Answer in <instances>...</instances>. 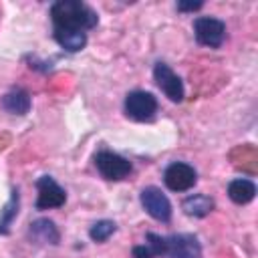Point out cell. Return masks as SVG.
I'll return each instance as SVG.
<instances>
[{
  "label": "cell",
  "mask_w": 258,
  "mask_h": 258,
  "mask_svg": "<svg viewBox=\"0 0 258 258\" xmlns=\"http://www.w3.org/2000/svg\"><path fill=\"white\" fill-rule=\"evenodd\" d=\"M36 189H38V198H36V208L38 210L60 208L67 202V191L50 175H40L36 179Z\"/></svg>",
  "instance_id": "cell-8"
},
{
  "label": "cell",
  "mask_w": 258,
  "mask_h": 258,
  "mask_svg": "<svg viewBox=\"0 0 258 258\" xmlns=\"http://www.w3.org/2000/svg\"><path fill=\"white\" fill-rule=\"evenodd\" d=\"M228 196H230V200L234 202V204H248V202H252L254 200V196H256V185H254V181H250V179H244V177H238V179H232L230 183H228Z\"/></svg>",
  "instance_id": "cell-12"
},
{
  "label": "cell",
  "mask_w": 258,
  "mask_h": 258,
  "mask_svg": "<svg viewBox=\"0 0 258 258\" xmlns=\"http://www.w3.org/2000/svg\"><path fill=\"white\" fill-rule=\"evenodd\" d=\"M139 200H141L143 210L153 220H157V222H169L171 220V204L159 187H153V185L143 187L139 194Z\"/></svg>",
  "instance_id": "cell-6"
},
{
  "label": "cell",
  "mask_w": 258,
  "mask_h": 258,
  "mask_svg": "<svg viewBox=\"0 0 258 258\" xmlns=\"http://www.w3.org/2000/svg\"><path fill=\"white\" fill-rule=\"evenodd\" d=\"M95 165H97L99 173L105 179H111V181L125 179L133 169L129 159H125V157H121L119 153H113V151H99L95 155Z\"/></svg>",
  "instance_id": "cell-5"
},
{
  "label": "cell",
  "mask_w": 258,
  "mask_h": 258,
  "mask_svg": "<svg viewBox=\"0 0 258 258\" xmlns=\"http://www.w3.org/2000/svg\"><path fill=\"white\" fill-rule=\"evenodd\" d=\"M50 18L54 30H77L85 32L97 26L99 16L97 12L77 0H58L50 6Z\"/></svg>",
  "instance_id": "cell-1"
},
{
  "label": "cell",
  "mask_w": 258,
  "mask_h": 258,
  "mask_svg": "<svg viewBox=\"0 0 258 258\" xmlns=\"http://www.w3.org/2000/svg\"><path fill=\"white\" fill-rule=\"evenodd\" d=\"M54 40L69 52H79L87 44V32L77 30H54Z\"/></svg>",
  "instance_id": "cell-14"
},
{
  "label": "cell",
  "mask_w": 258,
  "mask_h": 258,
  "mask_svg": "<svg viewBox=\"0 0 258 258\" xmlns=\"http://www.w3.org/2000/svg\"><path fill=\"white\" fill-rule=\"evenodd\" d=\"M163 181L171 191H187L196 185L198 173L189 163L183 161H173L165 167L163 171Z\"/></svg>",
  "instance_id": "cell-7"
},
{
  "label": "cell",
  "mask_w": 258,
  "mask_h": 258,
  "mask_svg": "<svg viewBox=\"0 0 258 258\" xmlns=\"http://www.w3.org/2000/svg\"><path fill=\"white\" fill-rule=\"evenodd\" d=\"M153 79H155L157 87L165 93V97L169 101H173V103H181L183 101V95H185L183 83H181V79L165 62H155V67H153Z\"/></svg>",
  "instance_id": "cell-9"
},
{
  "label": "cell",
  "mask_w": 258,
  "mask_h": 258,
  "mask_svg": "<svg viewBox=\"0 0 258 258\" xmlns=\"http://www.w3.org/2000/svg\"><path fill=\"white\" fill-rule=\"evenodd\" d=\"M147 246L151 248L153 256H167V258H202V246L196 236L191 234H171L159 236L149 232L145 236Z\"/></svg>",
  "instance_id": "cell-2"
},
{
  "label": "cell",
  "mask_w": 258,
  "mask_h": 258,
  "mask_svg": "<svg viewBox=\"0 0 258 258\" xmlns=\"http://www.w3.org/2000/svg\"><path fill=\"white\" fill-rule=\"evenodd\" d=\"M202 6H204V2H177L179 12H194V10H200Z\"/></svg>",
  "instance_id": "cell-18"
},
{
  "label": "cell",
  "mask_w": 258,
  "mask_h": 258,
  "mask_svg": "<svg viewBox=\"0 0 258 258\" xmlns=\"http://www.w3.org/2000/svg\"><path fill=\"white\" fill-rule=\"evenodd\" d=\"M196 40L210 48H220L226 38V24L214 16H200L194 20Z\"/></svg>",
  "instance_id": "cell-4"
},
{
  "label": "cell",
  "mask_w": 258,
  "mask_h": 258,
  "mask_svg": "<svg viewBox=\"0 0 258 258\" xmlns=\"http://www.w3.org/2000/svg\"><path fill=\"white\" fill-rule=\"evenodd\" d=\"M133 258H155V256H153L151 248L147 244H143V246H135L133 248Z\"/></svg>",
  "instance_id": "cell-17"
},
{
  "label": "cell",
  "mask_w": 258,
  "mask_h": 258,
  "mask_svg": "<svg viewBox=\"0 0 258 258\" xmlns=\"http://www.w3.org/2000/svg\"><path fill=\"white\" fill-rule=\"evenodd\" d=\"M30 103H32V101H30L28 91H24V89H20V87L8 91V93L2 97V107H4L8 113H12V115H26V113L30 111Z\"/></svg>",
  "instance_id": "cell-11"
},
{
  "label": "cell",
  "mask_w": 258,
  "mask_h": 258,
  "mask_svg": "<svg viewBox=\"0 0 258 258\" xmlns=\"http://www.w3.org/2000/svg\"><path fill=\"white\" fill-rule=\"evenodd\" d=\"M181 208H183V212H185L187 216L204 218V216H208V214L214 210V200L208 198L206 194H194V196H189V198L183 200Z\"/></svg>",
  "instance_id": "cell-13"
},
{
  "label": "cell",
  "mask_w": 258,
  "mask_h": 258,
  "mask_svg": "<svg viewBox=\"0 0 258 258\" xmlns=\"http://www.w3.org/2000/svg\"><path fill=\"white\" fill-rule=\"evenodd\" d=\"M157 113V99L147 91H131L125 97V115L133 121H151Z\"/></svg>",
  "instance_id": "cell-3"
},
{
  "label": "cell",
  "mask_w": 258,
  "mask_h": 258,
  "mask_svg": "<svg viewBox=\"0 0 258 258\" xmlns=\"http://www.w3.org/2000/svg\"><path fill=\"white\" fill-rule=\"evenodd\" d=\"M115 230H117L115 222H111V220H99V222H95L91 226L89 236H91L93 242H105V240H109L115 234Z\"/></svg>",
  "instance_id": "cell-16"
},
{
  "label": "cell",
  "mask_w": 258,
  "mask_h": 258,
  "mask_svg": "<svg viewBox=\"0 0 258 258\" xmlns=\"http://www.w3.org/2000/svg\"><path fill=\"white\" fill-rule=\"evenodd\" d=\"M18 208H20V196H18V189L12 187L8 202H6L4 208L0 210V234H2V236L10 232L12 220L18 216Z\"/></svg>",
  "instance_id": "cell-15"
},
{
  "label": "cell",
  "mask_w": 258,
  "mask_h": 258,
  "mask_svg": "<svg viewBox=\"0 0 258 258\" xmlns=\"http://www.w3.org/2000/svg\"><path fill=\"white\" fill-rule=\"evenodd\" d=\"M28 236L38 242V244H50V246H56L60 242V234H58V228L54 226L52 220L48 218H38L30 224L28 228Z\"/></svg>",
  "instance_id": "cell-10"
}]
</instances>
